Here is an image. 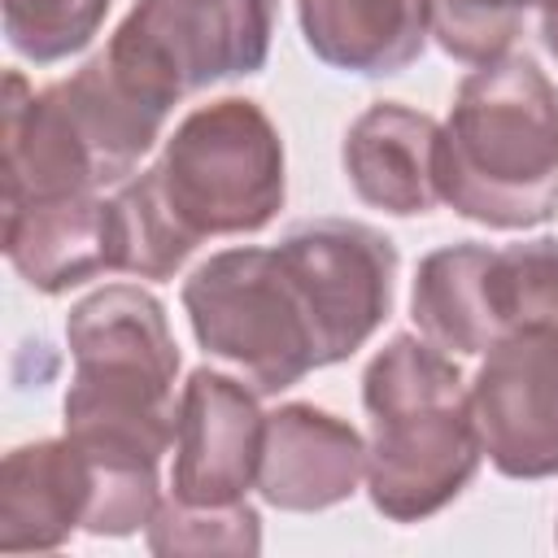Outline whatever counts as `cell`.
Segmentation results:
<instances>
[{"label": "cell", "instance_id": "6da1fadb", "mask_svg": "<svg viewBox=\"0 0 558 558\" xmlns=\"http://www.w3.org/2000/svg\"><path fill=\"white\" fill-rule=\"evenodd\" d=\"M397 244L353 218L296 222L279 244L222 248L183 279V310L205 353L262 397L353 357L392 314Z\"/></svg>", "mask_w": 558, "mask_h": 558}, {"label": "cell", "instance_id": "7a4b0ae2", "mask_svg": "<svg viewBox=\"0 0 558 558\" xmlns=\"http://www.w3.org/2000/svg\"><path fill=\"white\" fill-rule=\"evenodd\" d=\"M74 375L61 401L65 436L96 466L87 536H131L161 506V453L179 418V344L166 305L140 283H109L65 318Z\"/></svg>", "mask_w": 558, "mask_h": 558}, {"label": "cell", "instance_id": "3957f363", "mask_svg": "<svg viewBox=\"0 0 558 558\" xmlns=\"http://www.w3.org/2000/svg\"><path fill=\"white\" fill-rule=\"evenodd\" d=\"M283 196V140L270 113L244 96L196 105L161 157L113 192L118 270L170 279L205 240L270 227Z\"/></svg>", "mask_w": 558, "mask_h": 558}, {"label": "cell", "instance_id": "277c9868", "mask_svg": "<svg viewBox=\"0 0 558 558\" xmlns=\"http://www.w3.org/2000/svg\"><path fill=\"white\" fill-rule=\"evenodd\" d=\"M440 205L493 231L558 214V87L532 57L475 65L440 122Z\"/></svg>", "mask_w": 558, "mask_h": 558}, {"label": "cell", "instance_id": "5b68a950", "mask_svg": "<svg viewBox=\"0 0 558 558\" xmlns=\"http://www.w3.org/2000/svg\"><path fill=\"white\" fill-rule=\"evenodd\" d=\"M362 405L371 414L366 493L384 519H432L475 480L484 445L471 384L427 336L397 331L366 362Z\"/></svg>", "mask_w": 558, "mask_h": 558}, {"label": "cell", "instance_id": "8992f818", "mask_svg": "<svg viewBox=\"0 0 558 558\" xmlns=\"http://www.w3.org/2000/svg\"><path fill=\"white\" fill-rule=\"evenodd\" d=\"M170 113L140 100L96 52L70 78L31 87L4 74V205L87 196L140 166Z\"/></svg>", "mask_w": 558, "mask_h": 558}, {"label": "cell", "instance_id": "52a82bcc", "mask_svg": "<svg viewBox=\"0 0 558 558\" xmlns=\"http://www.w3.org/2000/svg\"><path fill=\"white\" fill-rule=\"evenodd\" d=\"M410 318L418 336L458 357L558 327V240L523 244H445L427 253L410 283Z\"/></svg>", "mask_w": 558, "mask_h": 558}, {"label": "cell", "instance_id": "ba28073f", "mask_svg": "<svg viewBox=\"0 0 558 558\" xmlns=\"http://www.w3.org/2000/svg\"><path fill=\"white\" fill-rule=\"evenodd\" d=\"M275 0H135L105 44L109 70L153 109L240 74L270 52Z\"/></svg>", "mask_w": 558, "mask_h": 558}, {"label": "cell", "instance_id": "9c48e42d", "mask_svg": "<svg viewBox=\"0 0 558 558\" xmlns=\"http://www.w3.org/2000/svg\"><path fill=\"white\" fill-rule=\"evenodd\" d=\"M471 410L484 458L501 475H558V327L493 344L471 379Z\"/></svg>", "mask_w": 558, "mask_h": 558}, {"label": "cell", "instance_id": "30bf717a", "mask_svg": "<svg viewBox=\"0 0 558 558\" xmlns=\"http://www.w3.org/2000/svg\"><path fill=\"white\" fill-rule=\"evenodd\" d=\"M257 388L222 375L214 366H196L179 388L174 418V466L170 497L183 506H235L257 488L266 414L257 405Z\"/></svg>", "mask_w": 558, "mask_h": 558}, {"label": "cell", "instance_id": "8fae6325", "mask_svg": "<svg viewBox=\"0 0 558 558\" xmlns=\"http://www.w3.org/2000/svg\"><path fill=\"white\" fill-rule=\"evenodd\" d=\"M366 480V440L353 423L310 401H288L266 414L257 493L275 510L310 514L340 506Z\"/></svg>", "mask_w": 558, "mask_h": 558}, {"label": "cell", "instance_id": "7c38bea8", "mask_svg": "<svg viewBox=\"0 0 558 558\" xmlns=\"http://www.w3.org/2000/svg\"><path fill=\"white\" fill-rule=\"evenodd\" d=\"M340 166L362 205L414 218L440 205V122L401 100H375L340 144Z\"/></svg>", "mask_w": 558, "mask_h": 558}, {"label": "cell", "instance_id": "4fadbf2b", "mask_svg": "<svg viewBox=\"0 0 558 558\" xmlns=\"http://www.w3.org/2000/svg\"><path fill=\"white\" fill-rule=\"evenodd\" d=\"M4 257L35 292H70L118 270L113 196H57L4 205Z\"/></svg>", "mask_w": 558, "mask_h": 558}, {"label": "cell", "instance_id": "5bb4252c", "mask_svg": "<svg viewBox=\"0 0 558 558\" xmlns=\"http://www.w3.org/2000/svg\"><path fill=\"white\" fill-rule=\"evenodd\" d=\"M96 510V466L70 440H35L4 453L0 466V549H61L87 532Z\"/></svg>", "mask_w": 558, "mask_h": 558}, {"label": "cell", "instance_id": "9a60e30c", "mask_svg": "<svg viewBox=\"0 0 558 558\" xmlns=\"http://www.w3.org/2000/svg\"><path fill=\"white\" fill-rule=\"evenodd\" d=\"M305 48L344 74H397L427 48V0H296Z\"/></svg>", "mask_w": 558, "mask_h": 558}, {"label": "cell", "instance_id": "2e32d148", "mask_svg": "<svg viewBox=\"0 0 558 558\" xmlns=\"http://www.w3.org/2000/svg\"><path fill=\"white\" fill-rule=\"evenodd\" d=\"M109 4L113 0H0L4 39L17 57L52 65L96 39Z\"/></svg>", "mask_w": 558, "mask_h": 558}, {"label": "cell", "instance_id": "e0dca14e", "mask_svg": "<svg viewBox=\"0 0 558 558\" xmlns=\"http://www.w3.org/2000/svg\"><path fill=\"white\" fill-rule=\"evenodd\" d=\"M153 554H257L262 549V514L248 501L235 506H183L161 497L148 519Z\"/></svg>", "mask_w": 558, "mask_h": 558}, {"label": "cell", "instance_id": "ac0fdd59", "mask_svg": "<svg viewBox=\"0 0 558 558\" xmlns=\"http://www.w3.org/2000/svg\"><path fill=\"white\" fill-rule=\"evenodd\" d=\"M558 0H427L432 39L466 65H488L510 52L532 9H549Z\"/></svg>", "mask_w": 558, "mask_h": 558}, {"label": "cell", "instance_id": "d6986e66", "mask_svg": "<svg viewBox=\"0 0 558 558\" xmlns=\"http://www.w3.org/2000/svg\"><path fill=\"white\" fill-rule=\"evenodd\" d=\"M541 39H545V48H549L554 61H558V4H549V9L541 13Z\"/></svg>", "mask_w": 558, "mask_h": 558}, {"label": "cell", "instance_id": "ffe728a7", "mask_svg": "<svg viewBox=\"0 0 558 558\" xmlns=\"http://www.w3.org/2000/svg\"><path fill=\"white\" fill-rule=\"evenodd\" d=\"M554 541H558V527H554Z\"/></svg>", "mask_w": 558, "mask_h": 558}]
</instances>
